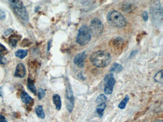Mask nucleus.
Listing matches in <instances>:
<instances>
[{
    "mask_svg": "<svg viewBox=\"0 0 163 122\" xmlns=\"http://www.w3.org/2000/svg\"><path fill=\"white\" fill-rule=\"evenodd\" d=\"M90 61L98 68H104L110 65L111 62V56L106 51H96L91 54Z\"/></svg>",
    "mask_w": 163,
    "mask_h": 122,
    "instance_id": "f257e3e1",
    "label": "nucleus"
},
{
    "mask_svg": "<svg viewBox=\"0 0 163 122\" xmlns=\"http://www.w3.org/2000/svg\"><path fill=\"white\" fill-rule=\"evenodd\" d=\"M107 20L110 25L117 28L125 27L127 24L125 17L119 11L113 10L107 15Z\"/></svg>",
    "mask_w": 163,
    "mask_h": 122,
    "instance_id": "f03ea898",
    "label": "nucleus"
},
{
    "mask_svg": "<svg viewBox=\"0 0 163 122\" xmlns=\"http://www.w3.org/2000/svg\"><path fill=\"white\" fill-rule=\"evenodd\" d=\"M150 14L154 24L160 25L163 19V9L160 2L158 1L153 2L151 5Z\"/></svg>",
    "mask_w": 163,
    "mask_h": 122,
    "instance_id": "7ed1b4c3",
    "label": "nucleus"
},
{
    "mask_svg": "<svg viewBox=\"0 0 163 122\" xmlns=\"http://www.w3.org/2000/svg\"><path fill=\"white\" fill-rule=\"evenodd\" d=\"M9 3L15 13L24 21H28L29 14L23 2L20 1H9Z\"/></svg>",
    "mask_w": 163,
    "mask_h": 122,
    "instance_id": "20e7f679",
    "label": "nucleus"
},
{
    "mask_svg": "<svg viewBox=\"0 0 163 122\" xmlns=\"http://www.w3.org/2000/svg\"><path fill=\"white\" fill-rule=\"evenodd\" d=\"M91 35L90 28L87 25H83L78 29L76 42L82 46L86 45L91 41Z\"/></svg>",
    "mask_w": 163,
    "mask_h": 122,
    "instance_id": "39448f33",
    "label": "nucleus"
},
{
    "mask_svg": "<svg viewBox=\"0 0 163 122\" xmlns=\"http://www.w3.org/2000/svg\"><path fill=\"white\" fill-rule=\"evenodd\" d=\"M66 108L69 113H72L74 108L75 100L72 86L69 81L66 79Z\"/></svg>",
    "mask_w": 163,
    "mask_h": 122,
    "instance_id": "423d86ee",
    "label": "nucleus"
},
{
    "mask_svg": "<svg viewBox=\"0 0 163 122\" xmlns=\"http://www.w3.org/2000/svg\"><path fill=\"white\" fill-rule=\"evenodd\" d=\"M89 28L92 35L97 37L101 35L103 33L104 25L99 18H94L91 21Z\"/></svg>",
    "mask_w": 163,
    "mask_h": 122,
    "instance_id": "0eeeda50",
    "label": "nucleus"
},
{
    "mask_svg": "<svg viewBox=\"0 0 163 122\" xmlns=\"http://www.w3.org/2000/svg\"><path fill=\"white\" fill-rule=\"evenodd\" d=\"M87 57L86 51L78 53L74 58V63L79 68H82L84 66L85 61Z\"/></svg>",
    "mask_w": 163,
    "mask_h": 122,
    "instance_id": "6e6552de",
    "label": "nucleus"
},
{
    "mask_svg": "<svg viewBox=\"0 0 163 122\" xmlns=\"http://www.w3.org/2000/svg\"><path fill=\"white\" fill-rule=\"evenodd\" d=\"M26 68L25 66L22 63H18L16 66V69L15 71V77H18V78H24L26 75Z\"/></svg>",
    "mask_w": 163,
    "mask_h": 122,
    "instance_id": "1a4fd4ad",
    "label": "nucleus"
},
{
    "mask_svg": "<svg viewBox=\"0 0 163 122\" xmlns=\"http://www.w3.org/2000/svg\"><path fill=\"white\" fill-rule=\"evenodd\" d=\"M115 83V79L113 77L110 78L106 82V84L104 88V93L106 95H111L112 94Z\"/></svg>",
    "mask_w": 163,
    "mask_h": 122,
    "instance_id": "9d476101",
    "label": "nucleus"
},
{
    "mask_svg": "<svg viewBox=\"0 0 163 122\" xmlns=\"http://www.w3.org/2000/svg\"><path fill=\"white\" fill-rule=\"evenodd\" d=\"M21 99L23 103L25 104H31L32 103L34 104V101L32 98L31 96L29 95L28 93H26L25 91H23L21 94Z\"/></svg>",
    "mask_w": 163,
    "mask_h": 122,
    "instance_id": "9b49d317",
    "label": "nucleus"
},
{
    "mask_svg": "<svg viewBox=\"0 0 163 122\" xmlns=\"http://www.w3.org/2000/svg\"><path fill=\"white\" fill-rule=\"evenodd\" d=\"M22 36L17 34H12L8 39V42L11 47H16L18 41L21 39Z\"/></svg>",
    "mask_w": 163,
    "mask_h": 122,
    "instance_id": "f8f14e48",
    "label": "nucleus"
},
{
    "mask_svg": "<svg viewBox=\"0 0 163 122\" xmlns=\"http://www.w3.org/2000/svg\"><path fill=\"white\" fill-rule=\"evenodd\" d=\"M53 102L56 106V109L60 111L62 108V102L60 95L58 94H54L53 95Z\"/></svg>",
    "mask_w": 163,
    "mask_h": 122,
    "instance_id": "ddd939ff",
    "label": "nucleus"
},
{
    "mask_svg": "<svg viewBox=\"0 0 163 122\" xmlns=\"http://www.w3.org/2000/svg\"><path fill=\"white\" fill-rule=\"evenodd\" d=\"M27 86L30 91L34 95H36V87L35 84V81L32 80L29 77L28 78L27 80Z\"/></svg>",
    "mask_w": 163,
    "mask_h": 122,
    "instance_id": "4468645a",
    "label": "nucleus"
},
{
    "mask_svg": "<svg viewBox=\"0 0 163 122\" xmlns=\"http://www.w3.org/2000/svg\"><path fill=\"white\" fill-rule=\"evenodd\" d=\"M124 43V40L122 38H116L115 39L112 40V42H111V46H112L114 48L118 49L121 48Z\"/></svg>",
    "mask_w": 163,
    "mask_h": 122,
    "instance_id": "2eb2a0df",
    "label": "nucleus"
},
{
    "mask_svg": "<svg viewBox=\"0 0 163 122\" xmlns=\"http://www.w3.org/2000/svg\"><path fill=\"white\" fill-rule=\"evenodd\" d=\"M106 104L105 103H101L98 104L97 106L96 111L97 114L100 118L102 117H103V114H104V110L106 108Z\"/></svg>",
    "mask_w": 163,
    "mask_h": 122,
    "instance_id": "dca6fc26",
    "label": "nucleus"
},
{
    "mask_svg": "<svg viewBox=\"0 0 163 122\" xmlns=\"http://www.w3.org/2000/svg\"><path fill=\"white\" fill-rule=\"evenodd\" d=\"M35 112L38 117L44 119L45 118V113L42 105H38L35 106Z\"/></svg>",
    "mask_w": 163,
    "mask_h": 122,
    "instance_id": "f3484780",
    "label": "nucleus"
},
{
    "mask_svg": "<svg viewBox=\"0 0 163 122\" xmlns=\"http://www.w3.org/2000/svg\"><path fill=\"white\" fill-rule=\"evenodd\" d=\"M123 70V67L120 64L118 63H114L111 66L110 69V72H116L119 73L122 71Z\"/></svg>",
    "mask_w": 163,
    "mask_h": 122,
    "instance_id": "a211bd4d",
    "label": "nucleus"
},
{
    "mask_svg": "<svg viewBox=\"0 0 163 122\" xmlns=\"http://www.w3.org/2000/svg\"><path fill=\"white\" fill-rule=\"evenodd\" d=\"M28 54V50H24V49H19L16 51L15 53V56L20 59H23L27 56Z\"/></svg>",
    "mask_w": 163,
    "mask_h": 122,
    "instance_id": "6ab92c4d",
    "label": "nucleus"
},
{
    "mask_svg": "<svg viewBox=\"0 0 163 122\" xmlns=\"http://www.w3.org/2000/svg\"><path fill=\"white\" fill-rule=\"evenodd\" d=\"M129 99H130L129 96L128 95H126L124 97V98L119 104V105H118V108L120 109H124L127 105V103L129 102Z\"/></svg>",
    "mask_w": 163,
    "mask_h": 122,
    "instance_id": "aec40b11",
    "label": "nucleus"
},
{
    "mask_svg": "<svg viewBox=\"0 0 163 122\" xmlns=\"http://www.w3.org/2000/svg\"><path fill=\"white\" fill-rule=\"evenodd\" d=\"M154 79L156 82L161 84H163V70H161L155 74L154 76Z\"/></svg>",
    "mask_w": 163,
    "mask_h": 122,
    "instance_id": "412c9836",
    "label": "nucleus"
},
{
    "mask_svg": "<svg viewBox=\"0 0 163 122\" xmlns=\"http://www.w3.org/2000/svg\"><path fill=\"white\" fill-rule=\"evenodd\" d=\"M107 100V98L104 94H101L100 95L98 96L96 100V102L98 104H101V103H105Z\"/></svg>",
    "mask_w": 163,
    "mask_h": 122,
    "instance_id": "4be33fe9",
    "label": "nucleus"
},
{
    "mask_svg": "<svg viewBox=\"0 0 163 122\" xmlns=\"http://www.w3.org/2000/svg\"><path fill=\"white\" fill-rule=\"evenodd\" d=\"M38 98L39 100H41L44 98L45 95V91L43 88H39L38 91Z\"/></svg>",
    "mask_w": 163,
    "mask_h": 122,
    "instance_id": "5701e85b",
    "label": "nucleus"
},
{
    "mask_svg": "<svg viewBox=\"0 0 163 122\" xmlns=\"http://www.w3.org/2000/svg\"><path fill=\"white\" fill-rule=\"evenodd\" d=\"M122 10L124 11H125V12H128L129 11H133L134 7L133 5H124V6L122 7Z\"/></svg>",
    "mask_w": 163,
    "mask_h": 122,
    "instance_id": "b1692460",
    "label": "nucleus"
},
{
    "mask_svg": "<svg viewBox=\"0 0 163 122\" xmlns=\"http://www.w3.org/2000/svg\"><path fill=\"white\" fill-rule=\"evenodd\" d=\"M31 43L30 41L28 39L25 38L23 40L21 45L22 47H29Z\"/></svg>",
    "mask_w": 163,
    "mask_h": 122,
    "instance_id": "393cba45",
    "label": "nucleus"
},
{
    "mask_svg": "<svg viewBox=\"0 0 163 122\" xmlns=\"http://www.w3.org/2000/svg\"><path fill=\"white\" fill-rule=\"evenodd\" d=\"M8 53L7 49L3 44L0 43V53L5 54Z\"/></svg>",
    "mask_w": 163,
    "mask_h": 122,
    "instance_id": "a878e982",
    "label": "nucleus"
},
{
    "mask_svg": "<svg viewBox=\"0 0 163 122\" xmlns=\"http://www.w3.org/2000/svg\"><path fill=\"white\" fill-rule=\"evenodd\" d=\"M7 63V59L5 57L3 56L1 54H0V64L5 65L6 63Z\"/></svg>",
    "mask_w": 163,
    "mask_h": 122,
    "instance_id": "bb28decb",
    "label": "nucleus"
},
{
    "mask_svg": "<svg viewBox=\"0 0 163 122\" xmlns=\"http://www.w3.org/2000/svg\"><path fill=\"white\" fill-rule=\"evenodd\" d=\"M6 17L5 12L4 11L0 9V20L5 19Z\"/></svg>",
    "mask_w": 163,
    "mask_h": 122,
    "instance_id": "cd10ccee",
    "label": "nucleus"
},
{
    "mask_svg": "<svg viewBox=\"0 0 163 122\" xmlns=\"http://www.w3.org/2000/svg\"><path fill=\"white\" fill-rule=\"evenodd\" d=\"M13 30L11 28H8L4 32V35L5 36H9V35L13 33Z\"/></svg>",
    "mask_w": 163,
    "mask_h": 122,
    "instance_id": "c85d7f7f",
    "label": "nucleus"
},
{
    "mask_svg": "<svg viewBox=\"0 0 163 122\" xmlns=\"http://www.w3.org/2000/svg\"><path fill=\"white\" fill-rule=\"evenodd\" d=\"M142 17H143V20L145 22H147L148 19V14H147V12L146 11H145L142 13Z\"/></svg>",
    "mask_w": 163,
    "mask_h": 122,
    "instance_id": "c756f323",
    "label": "nucleus"
},
{
    "mask_svg": "<svg viewBox=\"0 0 163 122\" xmlns=\"http://www.w3.org/2000/svg\"><path fill=\"white\" fill-rule=\"evenodd\" d=\"M78 77L79 79L82 80H85V79H86V78H85L84 76H83V73L82 72H79V73L78 74Z\"/></svg>",
    "mask_w": 163,
    "mask_h": 122,
    "instance_id": "7c9ffc66",
    "label": "nucleus"
},
{
    "mask_svg": "<svg viewBox=\"0 0 163 122\" xmlns=\"http://www.w3.org/2000/svg\"><path fill=\"white\" fill-rule=\"evenodd\" d=\"M113 74H109V75H107L105 77V78H104V81L105 82L107 81L109 79H110V78H111V77H113L112 76H113Z\"/></svg>",
    "mask_w": 163,
    "mask_h": 122,
    "instance_id": "2f4dec72",
    "label": "nucleus"
},
{
    "mask_svg": "<svg viewBox=\"0 0 163 122\" xmlns=\"http://www.w3.org/2000/svg\"><path fill=\"white\" fill-rule=\"evenodd\" d=\"M51 43H52V41L51 40H49L48 43V47H47L48 52L49 51H50V48H51Z\"/></svg>",
    "mask_w": 163,
    "mask_h": 122,
    "instance_id": "473e14b6",
    "label": "nucleus"
},
{
    "mask_svg": "<svg viewBox=\"0 0 163 122\" xmlns=\"http://www.w3.org/2000/svg\"><path fill=\"white\" fill-rule=\"evenodd\" d=\"M137 52H138L137 50L133 51V52L131 53L130 55V57L131 58L132 57L134 56H135V54H136V53H137Z\"/></svg>",
    "mask_w": 163,
    "mask_h": 122,
    "instance_id": "72a5a7b5",
    "label": "nucleus"
},
{
    "mask_svg": "<svg viewBox=\"0 0 163 122\" xmlns=\"http://www.w3.org/2000/svg\"><path fill=\"white\" fill-rule=\"evenodd\" d=\"M3 96V92H2V87H0V97Z\"/></svg>",
    "mask_w": 163,
    "mask_h": 122,
    "instance_id": "f704fd0d",
    "label": "nucleus"
},
{
    "mask_svg": "<svg viewBox=\"0 0 163 122\" xmlns=\"http://www.w3.org/2000/svg\"><path fill=\"white\" fill-rule=\"evenodd\" d=\"M40 9V8L39 6H37V7H35V13L38 12L39 11Z\"/></svg>",
    "mask_w": 163,
    "mask_h": 122,
    "instance_id": "c9c22d12",
    "label": "nucleus"
},
{
    "mask_svg": "<svg viewBox=\"0 0 163 122\" xmlns=\"http://www.w3.org/2000/svg\"><path fill=\"white\" fill-rule=\"evenodd\" d=\"M154 122H163V120L162 119H157V120H155Z\"/></svg>",
    "mask_w": 163,
    "mask_h": 122,
    "instance_id": "e433bc0d",
    "label": "nucleus"
},
{
    "mask_svg": "<svg viewBox=\"0 0 163 122\" xmlns=\"http://www.w3.org/2000/svg\"><path fill=\"white\" fill-rule=\"evenodd\" d=\"M0 122H8L5 120H0Z\"/></svg>",
    "mask_w": 163,
    "mask_h": 122,
    "instance_id": "4c0bfd02",
    "label": "nucleus"
}]
</instances>
